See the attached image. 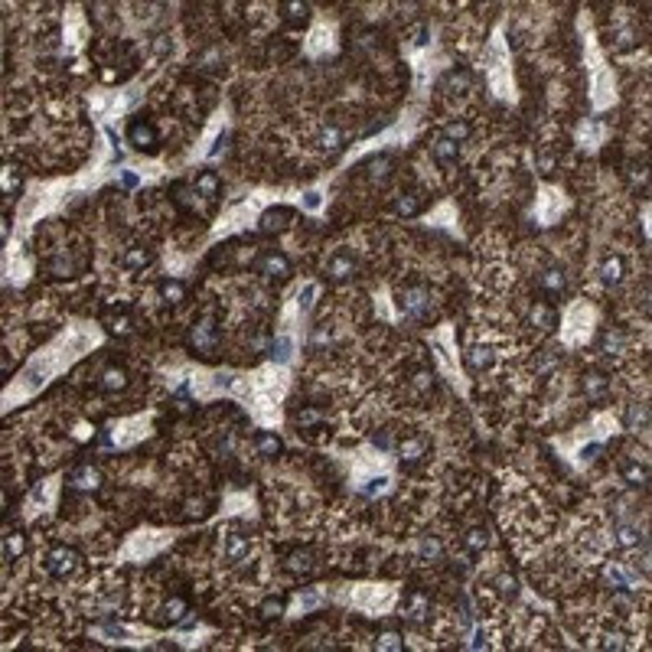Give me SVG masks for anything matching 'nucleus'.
<instances>
[{"label": "nucleus", "instance_id": "nucleus-21", "mask_svg": "<svg viewBox=\"0 0 652 652\" xmlns=\"http://www.w3.org/2000/svg\"><path fill=\"white\" fill-rule=\"evenodd\" d=\"M157 293H160L163 303H183L186 300V284L176 281V277H163V281L157 284Z\"/></svg>", "mask_w": 652, "mask_h": 652}, {"label": "nucleus", "instance_id": "nucleus-6", "mask_svg": "<svg viewBox=\"0 0 652 652\" xmlns=\"http://www.w3.org/2000/svg\"><path fill=\"white\" fill-rule=\"evenodd\" d=\"M127 141L137 147V151H147L153 153L157 147H160V134H157V127H153L151 121H131V127H127Z\"/></svg>", "mask_w": 652, "mask_h": 652}, {"label": "nucleus", "instance_id": "nucleus-7", "mask_svg": "<svg viewBox=\"0 0 652 652\" xmlns=\"http://www.w3.org/2000/svg\"><path fill=\"white\" fill-rule=\"evenodd\" d=\"M69 486L76 492H95L102 486V470L92 464H78L76 470L69 473Z\"/></svg>", "mask_w": 652, "mask_h": 652}, {"label": "nucleus", "instance_id": "nucleus-45", "mask_svg": "<svg viewBox=\"0 0 652 652\" xmlns=\"http://www.w3.org/2000/svg\"><path fill=\"white\" fill-rule=\"evenodd\" d=\"M411 43H415V46H424V43H427V27H415V29H411Z\"/></svg>", "mask_w": 652, "mask_h": 652}, {"label": "nucleus", "instance_id": "nucleus-44", "mask_svg": "<svg viewBox=\"0 0 652 652\" xmlns=\"http://www.w3.org/2000/svg\"><path fill=\"white\" fill-rule=\"evenodd\" d=\"M496 590H499V594H515V577H506V574H502L499 581H496Z\"/></svg>", "mask_w": 652, "mask_h": 652}, {"label": "nucleus", "instance_id": "nucleus-42", "mask_svg": "<svg viewBox=\"0 0 652 652\" xmlns=\"http://www.w3.org/2000/svg\"><path fill=\"white\" fill-rule=\"evenodd\" d=\"M401 646L405 643H401V636L398 633H382L378 636V649H401Z\"/></svg>", "mask_w": 652, "mask_h": 652}, {"label": "nucleus", "instance_id": "nucleus-23", "mask_svg": "<svg viewBox=\"0 0 652 652\" xmlns=\"http://www.w3.org/2000/svg\"><path fill=\"white\" fill-rule=\"evenodd\" d=\"M98 388L102 391H108V395H114V391H124L127 388V372L121 369V366H111V369L102 372V382H98Z\"/></svg>", "mask_w": 652, "mask_h": 652}, {"label": "nucleus", "instance_id": "nucleus-18", "mask_svg": "<svg viewBox=\"0 0 652 652\" xmlns=\"http://www.w3.org/2000/svg\"><path fill=\"white\" fill-rule=\"evenodd\" d=\"M466 362H470V369H476V372L490 369L492 362H496V349H492L490 342H476V346H470V352H466Z\"/></svg>", "mask_w": 652, "mask_h": 652}, {"label": "nucleus", "instance_id": "nucleus-33", "mask_svg": "<svg viewBox=\"0 0 652 652\" xmlns=\"http://www.w3.org/2000/svg\"><path fill=\"white\" fill-rule=\"evenodd\" d=\"M470 131H473V127L464 121V118H457V121H447L444 124V137H447V141H454V144H464L466 137H470Z\"/></svg>", "mask_w": 652, "mask_h": 652}, {"label": "nucleus", "instance_id": "nucleus-24", "mask_svg": "<svg viewBox=\"0 0 652 652\" xmlns=\"http://www.w3.org/2000/svg\"><path fill=\"white\" fill-rule=\"evenodd\" d=\"M421 206H424V196L421 193H401V196H395V202H391V209H395L398 216H417L421 212Z\"/></svg>", "mask_w": 652, "mask_h": 652}, {"label": "nucleus", "instance_id": "nucleus-15", "mask_svg": "<svg viewBox=\"0 0 652 652\" xmlns=\"http://www.w3.org/2000/svg\"><path fill=\"white\" fill-rule=\"evenodd\" d=\"M539 287H541V291H545V293H548V297H561V293H564V287H567V281H564V271H561L558 265L545 268V271H541V275H539Z\"/></svg>", "mask_w": 652, "mask_h": 652}, {"label": "nucleus", "instance_id": "nucleus-20", "mask_svg": "<svg viewBox=\"0 0 652 652\" xmlns=\"http://www.w3.org/2000/svg\"><path fill=\"white\" fill-rule=\"evenodd\" d=\"M623 421H626V431H636V434L646 431V427H649V405H646V401H633V405L626 408Z\"/></svg>", "mask_w": 652, "mask_h": 652}, {"label": "nucleus", "instance_id": "nucleus-34", "mask_svg": "<svg viewBox=\"0 0 652 652\" xmlns=\"http://www.w3.org/2000/svg\"><path fill=\"white\" fill-rule=\"evenodd\" d=\"M427 610H431L427 597H424V594H415L411 600H408V606H405V616L417 623V620H424V616H427Z\"/></svg>", "mask_w": 652, "mask_h": 652}, {"label": "nucleus", "instance_id": "nucleus-3", "mask_svg": "<svg viewBox=\"0 0 652 652\" xmlns=\"http://www.w3.org/2000/svg\"><path fill=\"white\" fill-rule=\"evenodd\" d=\"M82 567V555H78L76 548H66V545H59V548H53L46 555V571L56 577H72Z\"/></svg>", "mask_w": 652, "mask_h": 652}, {"label": "nucleus", "instance_id": "nucleus-35", "mask_svg": "<svg viewBox=\"0 0 652 652\" xmlns=\"http://www.w3.org/2000/svg\"><path fill=\"white\" fill-rule=\"evenodd\" d=\"M108 330H111L114 336H127V333L134 330V320H131V313H127V310H118V313H114V317H111V320H108Z\"/></svg>", "mask_w": 652, "mask_h": 652}, {"label": "nucleus", "instance_id": "nucleus-40", "mask_svg": "<svg viewBox=\"0 0 652 652\" xmlns=\"http://www.w3.org/2000/svg\"><path fill=\"white\" fill-rule=\"evenodd\" d=\"M151 46H153V56H157V59H167V56H170V53H173V43H170V36H153V43H151Z\"/></svg>", "mask_w": 652, "mask_h": 652}, {"label": "nucleus", "instance_id": "nucleus-43", "mask_svg": "<svg viewBox=\"0 0 652 652\" xmlns=\"http://www.w3.org/2000/svg\"><path fill=\"white\" fill-rule=\"evenodd\" d=\"M539 170L545 173V176L555 173V157H551V153H539Z\"/></svg>", "mask_w": 652, "mask_h": 652}, {"label": "nucleus", "instance_id": "nucleus-17", "mask_svg": "<svg viewBox=\"0 0 652 652\" xmlns=\"http://www.w3.org/2000/svg\"><path fill=\"white\" fill-rule=\"evenodd\" d=\"M193 189H196L202 199H216L219 189H222V180H219L216 170H199L196 180H193Z\"/></svg>", "mask_w": 652, "mask_h": 652}, {"label": "nucleus", "instance_id": "nucleus-11", "mask_svg": "<svg viewBox=\"0 0 652 652\" xmlns=\"http://www.w3.org/2000/svg\"><path fill=\"white\" fill-rule=\"evenodd\" d=\"M529 320H532V326H539L541 333H551L555 326H558V313H555L551 303L535 300L532 303V310H529Z\"/></svg>", "mask_w": 652, "mask_h": 652}, {"label": "nucleus", "instance_id": "nucleus-41", "mask_svg": "<svg viewBox=\"0 0 652 652\" xmlns=\"http://www.w3.org/2000/svg\"><path fill=\"white\" fill-rule=\"evenodd\" d=\"M421 558H424V561H437V558H441V541H437V539L424 541V545H421Z\"/></svg>", "mask_w": 652, "mask_h": 652}, {"label": "nucleus", "instance_id": "nucleus-38", "mask_svg": "<svg viewBox=\"0 0 652 652\" xmlns=\"http://www.w3.org/2000/svg\"><path fill=\"white\" fill-rule=\"evenodd\" d=\"M411 385H415L417 391H431V388H434V372H431V369H417L415 375H411Z\"/></svg>", "mask_w": 652, "mask_h": 652}, {"label": "nucleus", "instance_id": "nucleus-29", "mask_svg": "<svg viewBox=\"0 0 652 652\" xmlns=\"http://www.w3.org/2000/svg\"><path fill=\"white\" fill-rule=\"evenodd\" d=\"M293 421H297V427H300V431H313V427L326 424V411H320V408H300Z\"/></svg>", "mask_w": 652, "mask_h": 652}, {"label": "nucleus", "instance_id": "nucleus-30", "mask_svg": "<svg viewBox=\"0 0 652 652\" xmlns=\"http://www.w3.org/2000/svg\"><path fill=\"white\" fill-rule=\"evenodd\" d=\"M23 551H27V535L23 532H7V539H4V558L17 561Z\"/></svg>", "mask_w": 652, "mask_h": 652}, {"label": "nucleus", "instance_id": "nucleus-37", "mask_svg": "<svg viewBox=\"0 0 652 652\" xmlns=\"http://www.w3.org/2000/svg\"><path fill=\"white\" fill-rule=\"evenodd\" d=\"M369 167H372V180H378V183H385L388 180V173H391V160L388 157H375V160H369Z\"/></svg>", "mask_w": 652, "mask_h": 652}, {"label": "nucleus", "instance_id": "nucleus-8", "mask_svg": "<svg viewBox=\"0 0 652 652\" xmlns=\"http://www.w3.org/2000/svg\"><path fill=\"white\" fill-rule=\"evenodd\" d=\"M597 277H600L604 287H620L623 277H626V258L623 255H606L604 261H600V268H597Z\"/></svg>", "mask_w": 652, "mask_h": 652}, {"label": "nucleus", "instance_id": "nucleus-46", "mask_svg": "<svg viewBox=\"0 0 652 652\" xmlns=\"http://www.w3.org/2000/svg\"><path fill=\"white\" fill-rule=\"evenodd\" d=\"M287 349H291V342H287V340H281V342H277V352H271V356H277V359H287V356H291V352H287Z\"/></svg>", "mask_w": 652, "mask_h": 652}, {"label": "nucleus", "instance_id": "nucleus-31", "mask_svg": "<svg viewBox=\"0 0 652 652\" xmlns=\"http://www.w3.org/2000/svg\"><path fill=\"white\" fill-rule=\"evenodd\" d=\"M486 545H490V532H486V529H470L464 535V548L470 551V555H480V551H486Z\"/></svg>", "mask_w": 652, "mask_h": 652}, {"label": "nucleus", "instance_id": "nucleus-27", "mask_svg": "<svg viewBox=\"0 0 652 652\" xmlns=\"http://www.w3.org/2000/svg\"><path fill=\"white\" fill-rule=\"evenodd\" d=\"M255 450L261 457H277L284 450V444H281V437L271 434V431H258L255 434Z\"/></svg>", "mask_w": 652, "mask_h": 652}, {"label": "nucleus", "instance_id": "nucleus-5", "mask_svg": "<svg viewBox=\"0 0 652 652\" xmlns=\"http://www.w3.org/2000/svg\"><path fill=\"white\" fill-rule=\"evenodd\" d=\"M356 268H359L356 251H352V248H340V251H333L330 261H326V277H330V281H349V277L356 275Z\"/></svg>", "mask_w": 652, "mask_h": 652}, {"label": "nucleus", "instance_id": "nucleus-10", "mask_svg": "<svg viewBox=\"0 0 652 652\" xmlns=\"http://www.w3.org/2000/svg\"><path fill=\"white\" fill-rule=\"evenodd\" d=\"M620 476L630 486H646L649 483V464H643L639 457H626L623 464H620Z\"/></svg>", "mask_w": 652, "mask_h": 652}, {"label": "nucleus", "instance_id": "nucleus-25", "mask_svg": "<svg viewBox=\"0 0 652 652\" xmlns=\"http://www.w3.org/2000/svg\"><path fill=\"white\" fill-rule=\"evenodd\" d=\"M248 548H251L248 535H242V532H228V539H226V561H242L248 555Z\"/></svg>", "mask_w": 652, "mask_h": 652}, {"label": "nucleus", "instance_id": "nucleus-9", "mask_svg": "<svg viewBox=\"0 0 652 652\" xmlns=\"http://www.w3.org/2000/svg\"><path fill=\"white\" fill-rule=\"evenodd\" d=\"M193 66H196L199 72H209V76H216V72H222V66H226L222 46H206V49H199L196 59H193Z\"/></svg>", "mask_w": 652, "mask_h": 652}, {"label": "nucleus", "instance_id": "nucleus-28", "mask_svg": "<svg viewBox=\"0 0 652 652\" xmlns=\"http://www.w3.org/2000/svg\"><path fill=\"white\" fill-rule=\"evenodd\" d=\"M424 454H427V441H424V437L405 441V444H401V466H415Z\"/></svg>", "mask_w": 652, "mask_h": 652}, {"label": "nucleus", "instance_id": "nucleus-39", "mask_svg": "<svg viewBox=\"0 0 652 652\" xmlns=\"http://www.w3.org/2000/svg\"><path fill=\"white\" fill-rule=\"evenodd\" d=\"M291 571H300V574H310L313 571V558L307 555V551H297V555H291Z\"/></svg>", "mask_w": 652, "mask_h": 652}, {"label": "nucleus", "instance_id": "nucleus-2", "mask_svg": "<svg viewBox=\"0 0 652 652\" xmlns=\"http://www.w3.org/2000/svg\"><path fill=\"white\" fill-rule=\"evenodd\" d=\"M189 346L199 352V356H212L219 346V323L216 317H199V320H193V326H189Z\"/></svg>", "mask_w": 652, "mask_h": 652}, {"label": "nucleus", "instance_id": "nucleus-13", "mask_svg": "<svg viewBox=\"0 0 652 652\" xmlns=\"http://www.w3.org/2000/svg\"><path fill=\"white\" fill-rule=\"evenodd\" d=\"M584 395H587V401H604V398L610 395V378H606L604 372L590 369L584 375Z\"/></svg>", "mask_w": 652, "mask_h": 652}, {"label": "nucleus", "instance_id": "nucleus-4", "mask_svg": "<svg viewBox=\"0 0 652 652\" xmlns=\"http://www.w3.org/2000/svg\"><path fill=\"white\" fill-rule=\"evenodd\" d=\"M255 271L265 277H277V281H287V277L293 275L291 268V258L284 255V251H275V248H268L265 255L255 261Z\"/></svg>", "mask_w": 652, "mask_h": 652}, {"label": "nucleus", "instance_id": "nucleus-22", "mask_svg": "<svg viewBox=\"0 0 652 652\" xmlns=\"http://www.w3.org/2000/svg\"><path fill=\"white\" fill-rule=\"evenodd\" d=\"M151 265H153V251H151V248L134 245V248H127V251H124V268H127V271H144V268H151Z\"/></svg>", "mask_w": 652, "mask_h": 652}, {"label": "nucleus", "instance_id": "nucleus-14", "mask_svg": "<svg viewBox=\"0 0 652 652\" xmlns=\"http://www.w3.org/2000/svg\"><path fill=\"white\" fill-rule=\"evenodd\" d=\"M291 219H293V209H287V206H275V209H268L265 216H261V232H284V228L291 226Z\"/></svg>", "mask_w": 652, "mask_h": 652}, {"label": "nucleus", "instance_id": "nucleus-16", "mask_svg": "<svg viewBox=\"0 0 652 652\" xmlns=\"http://www.w3.org/2000/svg\"><path fill=\"white\" fill-rule=\"evenodd\" d=\"M277 10H281L284 23H291V27H307L310 23V7L300 4V0H284Z\"/></svg>", "mask_w": 652, "mask_h": 652}, {"label": "nucleus", "instance_id": "nucleus-1", "mask_svg": "<svg viewBox=\"0 0 652 652\" xmlns=\"http://www.w3.org/2000/svg\"><path fill=\"white\" fill-rule=\"evenodd\" d=\"M398 307L411 320H427L431 317V291H427V284H408V287H401L398 291Z\"/></svg>", "mask_w": 652, "mask_h": 652}, {"label": "nucleus", "instance_id": "nucleus-47", "mask_svg": "<svg viewBox=\"0 0 652 652\" xmlns=\"http://www.w3.org/2000/svg\"><path fill=\"white\" fill-rule=\"evenodd\" d=\"M310 300H313V287L303 291V300H300V310H310Z\"/></svg>", "mask_w": 652, "mask_h": 652}, {"label": "nucleus", "instance_id": "nucleus-12", "mask_svg": "<svg viewBox=\"0 0 652 652\" xmlns=\"http://www.w3.org/2000/svg\"><path fill=\"white\" fill-rule=\"evenodd\" d=\"M600 349H604V356H610V359H623L626 352H630V340L623 336V330H606L604 340H600Z\"/></svg>", "mask_w": 652, "mask_h": 652}, {"label": "nucleus", "instance_id": "nucleus-36", "mask_svg": "<svg viewBox=\"0 0 652 652\" xmlns=\"http://www.w3.org/2000/svg\"><path fill=\"white\" fill-rule=\"evenodd\" d=\"M189 606L183 597H173V600H167V606H163V620H170V623H176L183 613H186Z\"/></svg>", "mask_w": 652, "mask_h": 652}, {"label": "nucleus", "instance_id": "nucleus-19", "mask_svg": "<svg viewBox=\"0 0 652 652\" xmlns=\"http://www.w3.org/2000/svg\"><path fill=\"white\" fill-rule=\"evenodd\" d=\"M613 545L623 551H633L643 545V535H639L636 525H623V522H620V525H613Z\"/></svg>", "mask_w": 652, "mask_h": 652}, {"label": "nucleus", "instance_id": "nucleus-32", "mask_svg": "<svg viewBox=\"0 0 652 652\" xmlns=\"http://www.w3.org/2000/svg\"><path fill=\"white\" fill-rule=\"evenodd\" d=\"M284 610H287V600H284V597H268V600H261V606H258V613L265 616V620H281Z\"/></svg>", "mask_w": 652, "mask_h": 652}, {"label": "nucleus", "instance_id": "nucleus-26", "mask_svg": "<svg viewBox=\"0 0 652 652\" xmlns=\"http://www.w3.org/2000/svg\"><path fill=\"white\" fill-rule=\"evenodd\" d=\"M431 151H434V160L437 163H457V160H460V144L447 141V137H437V141L431 144Z\"/></svg>", "mask_w": 652, "mask_h": 652}]
</instances>
